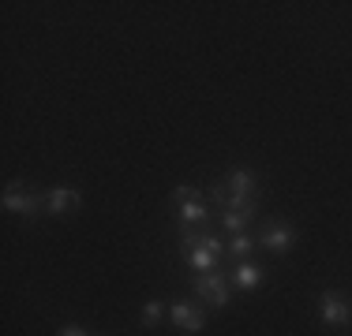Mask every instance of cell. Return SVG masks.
Returning a JSON list of instances; mask_svg holds the SVG:
<instances>
[{
  "label": "cell",
  "instance_id": "obj_1",
  "mask_svg": "<svg viewBox=\"0 0 352 336\" xmlns=\"http://www.w3.org/2000/svg\"><path fill=\"white\" fill-rule=\"evenodd\" d=\"M318 314H322L326 325H349L352 322V299L341 296V291H322V299H318Z\"/></svg>",
  "mask_w": 352,
  "mask_h": 336
},
{
  "label": "cell",
  "instance_id": "obj_2",
  "mask_svg": "<svg viewBox=\"0 0 352 336\" xmlns=\"http://www.w3.org/2000/svg\"><path fill=\"white\" fill-rule=\"evenodd\" d=\"M195 296H203L210 307H225V302H229V276L225 273H203L195 280Z\"/></svg>",
  "mask_w": 352,
  "mask_h": 336
},
{
  "label": "cell",
  "instance_id": "obj_3",
  "mask_svg": "<svg viewBox=\"0 0 352 336\" xmlns=\"http://www.w3.org/2000/svg\"><path fill=\"white\" fill-rule=\"evenodd\" d=\"M173 325H180L184 333H203V325H206V314L195 307V302H173Z\"/></svg>",
  "mask_w": 352,
  "mask_h": 336
},
{
  "label": "cell",
  "instance_id": "obj_4",
  "mask_svg": "<svg viewBox=\"0 0 352 336\" xmlns=\"http://www.w3.org/2000/svg\"><path fill=\"white\" fill-rule=\"evenodd\" d=\"M292 243H296V232H292L289 224H270V228L263 232V247H266V250H274V254L289 250Z\"/></svg>",
  "mask_w": 352,
  "mask_h": 336
},
{
  "label": "cell",
  "instance_id": "obj_5",
  "mask_svg": "<svg viewBox=\"0 0 352 336\" xmlns=\"http://www.w3.org/2000/svg\"><path fill=\"white\" fill-rule=\"evenodd\" d=\"M79 202H82L79 191H72V187H53V195L45 198V206H49V213H53V217H64V213H72Z\"/></svg>",
  "mask_w": 352,
  "mask_h": 336
},
{
  "label": "cell",
  "instance_id": "obj_6",
  "mask_svg": "<svg viewBox=\"0 0 352 336\" xmlns=\"http://www.w3.org/2000/svg\"><path fill=\"white\" fill-rule=\"evenodd\" d=\"M4 209L8 213H23V217H34L38 209H41V198H34V195H27V191H4Z\"/></svg>",
  "mask_w": 352,
  "mask_h": 336
},
{
  "label": "cell",
  "instance_id": "obj_7",
  "mask_svg": "<svg viewBox=\"0 0 352 336\" xmlns=\"http://www.w3.org/2000/svg\"><path fill=\"white\" fill-rule=\"evenodd\" d=\"M232 284H236V288H244V291H251V288H258V284L266 280V273L263 269H258L255 262H240L236 269H232Z\"/></svg>",
  "mask_w": 352,
  "mask_h": 336
},
{
  "label": "cell",
  "instance_id": "obj_8",
  "mask_svg": "<svg viewBox=\"0 0 352 336\" xmlns=\"http://www.w3.org/2000/svg\"><path fill=\"white\" fill-rule=\"evenodd\" d=\"M255 172L251 168H236V172H229V180H225V187H232V195L236 198H251V191H255Z\"/></svg>",
  "mask_w": 352,
  "mask_h": 336
},
{
  "label": "cell",
  "instance_id": "obj_9",
  "mask_svg": "<svg viewBox=\"0 0 352 336\" xmlns=\"http://www.w3.org/2000/svg\"><path fill=\"white\" fill-rule=\"evenodd\" d=\"M180 221L184 224H203L206 221V206L199 198H180Z\"/></svg>",
  "mask_w": 352,
  "mask_h": 336
},
{
  "label": "cell",
  "instance_id": "obj_10",
  "mask_svg": "<svg viewBox=\"0 0 352 336\" xmlns=\"http://www.w3.org/2000/svg\"><path fill=\"white\" fill-rule=\"evenodd\" d=\"M248 221H251L248 209H225V213H221V228L225 232H244Z\"/></svg>",
  "mask_w": 352,
  "mask_h": 336
},
{
  "label": "cell",
  "instance_id": "obj_11",
  "mask_svg": "<svg viewBox=\"0 0 352 336\" xmlns=\"http://www.w3.org/2000/svg\"><path fill=\"white\" fill-rule=\"evenodd\" d=\"M251 247H255V243H251V235H244V232H236V235H232V243H229V250H232L236 258H248Z\"/></svg>",
  "mask_w": 352,
  "mask_h": 336
},
{
  "label": "cell",
  "instance_id": "obj_12",
  "mask_svg": "<svg viewBox=\"0 0 352 336\" xmlns=\"http://www.w3.org/2000/svg\"><path fill=\"white\" fill-rule=\"evenodd\" d=\"M162 314H165V302H146V307H142V322H146V325H157V322H162Z\"/></svg>",
  "mask_w": 352,
  "mask_h": 336
},
{
  "label": "cell",
  "instance_id": "obj_13",
  "mask_svg": "<svg viewBox=\"0 0 352 336\" xmlns=\"http://www.w3.org/2000/svg\"><path fill=\"white\" fill-rule=\"evenodd\" d=\"M56 336H90V333H87V329H79V325H64V329L56 333Z\"/></svg>",
  "mask_w": 352,
  "mask_h": 336
}]
</instances>
